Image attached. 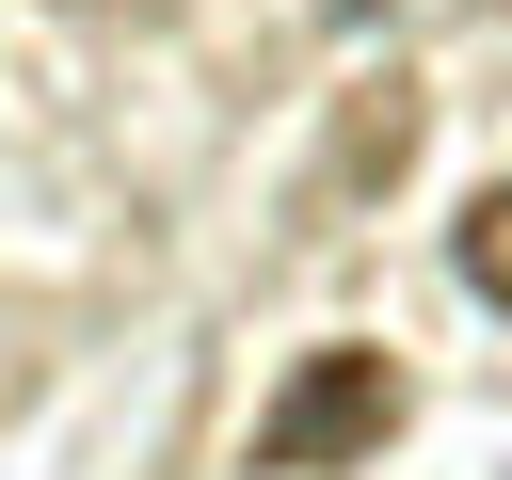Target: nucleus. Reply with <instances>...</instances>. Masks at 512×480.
<instances>
[{
	"instance_id": "obj_1",
	"label": "nucleus",
	"mask_w": 512,
	"mask_h": 480,
	"mask_svg": "<svg viewBox=\"0 0 512 480\" xmlns=\"http://www.w3.org/2000/svg\"><path fill=\"white\" fill-rule=\"evenodd\" d=\"M400 368L368 352V336H336V352H304L288 384H272V416H256V480H320V464H368L384 432H400Z\"/></svg>"
},
{
	"instance_id": "obj_2",
	"label": "nucleus",
	"mask_w": 512,
	"mask_h": 480,
	"mask_svg": "<svg viewBox=\"0 0 512 480\" xmlns=\"http://www.w3.org/2000/svg\"><path fill=\"white\" fill-rule=\"evenodd\" d=\"M464 288H480V304H512V176L464 208Z\"/></svg>"
}]
</instances>
